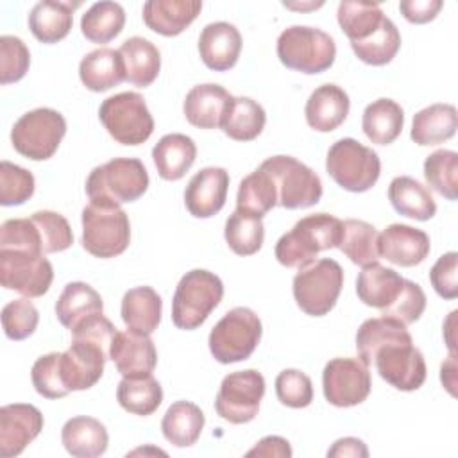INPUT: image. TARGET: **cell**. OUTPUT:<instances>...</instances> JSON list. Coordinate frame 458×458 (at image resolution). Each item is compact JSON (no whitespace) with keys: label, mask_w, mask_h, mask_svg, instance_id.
<instances>
[{"label":"cell","mask_w":458,"mask_h":458,"mask_svg":"<svg viewBox=\"0 0 458 458\" xmlns=\"http://www.w3.org/2000/svg\"><path fill=\"white\" fill-rule=\"evenodd\" d=\"M342 240V220L329 213H315L301 218L276 243V258L283 267L302 268L315 261L317 254L335 249Z\"/></svg>","instance_id":"obj_1"},{"label":"cell","mask_w":458,"mask_h":458,"mask_svg":"<svg viewBox=\"0 0 458 458\" xmlns=\"http://www.w3.org/2000/svg\"><path fill=\"white\" fill-rule=\"evenodd\" d=\"M224 297L222 279L204 268L186 272L175 286L172 299V322L175 327L191 331L200 327Z\"/></svg>","instance_id":"obj_2"},{"label":"cell","mask_w":458,"mask_h":458,"mask_svg":"<svg viewBox=\"0 0 458 458\" xmlns=\"http://www.w3.org/2000/svg\"><path fill=\"white\" fill-rule=\"evenodd\" d=\"M147 188V168L136 157H114L95 166L86 179V193L91 202H113L118 206L134 202Z\"/></svg>","instance_id":"obj_3"},{"label":"cell","mask_w":458,"mask_h":458,"mask_svg":"<svg viewBox=\"0 0 458 458\" xmlns=\"http://www.w3.org/2000/svg\"><path fill=\"white\" fill-rule=\"evenodd\" d=\"M131 242L127 213L113 202H89L82 209V247L95 258L107 259L125 252Z\"/></svg>","instance_id":"obj_4"},{"label":"cell","mask_w":458,"mask_h":458,"mask_svg":"<svg viewBox=\"0 0 458 458\" xmlns=\"http://www.w3.org/2000/svg\"><path fill=\"white\" fill-rule=\"evenodd\" d=\"M279 61L295 72L315 75L329 70L336 57L335 39L315 27L292 25L277 38Z\"/></svg>","instance_id":"obj_5"},{"label":"cell","mask_w":458,"mask_h":458,"mask_svg":"<svg viewBox=\"0 0 458 458\" xmlns=\"http://www.w3.org/2000/svg\"><path fill=\"white\" fill-rule=\"evenodd\" d=\"M326 172L340 188L363 193L377 182L381 161L370 147L361 145L354 138H342L327 150Z\"/></svg>","instance_id":"obj_6"},{"label":"cell","mask_w":458,"mask_h":458,"mask_svg":"<svg viewBox=\"0 0 458 458\" xmlns=\"http://www.w3.org/2000/svg\"><path fill=\"white\" fill-rule=\"evenodd\" d=\"M261 333V320L250 308H233L211 329L209 351L218 363L243 361L256 351Z\"/></svg>","instance_id":"obj_7"},{"label":"cell","mask_w":458,"mask_h":458,"mask_svg":"<svg viewBox=\"0 0 458 458\" xmlns=\"http://www.w3.org/2000/svg\"><path fill=\"white\" fill-rule=\"evenodd\" d=\"M344 270L331 259L322 258L299 268L293 277V299L297 306L311 317L327 315L342 292Z\"/></svg>","instance_id":"obj_8"},{"label":"cell","mask_w":458,"mask_h":458,"mask_svg":"<svg viewBox=\"0 0 458 458\" xmlns=\"http://www.w3.org/2000/svg\"><path fill=\"white\" fill-rule=\"evenodd\" d=\"M66 134L64 116L50 107H38L21 114L11 129L14 150L32 161L50 159Z\"/></svg>","instance_id":"obj_9"},{"label":"cell","mask_w":458,"mask_h":458,"mask_svg":"<svg viewBox=\"0 0 458 458\" xmlns=\"http://www.w3.org/2000/svg\"><path fill=\"white\" fill-rule=\"evenodd\" d=\"M98 118L109 136L122 145H141L154 132V118L145 98L136 91L107 97L100 104Z\"/></svg>","instance_id":"obj_10"},{"label":"cell","mask_w":458,"mask_h":458,"mask_svg":"<svg viewBox=\"0 0 458 458\" xmlns=\"http://www.w3.org/2000/svg\"><path fill=\"white\" fill-rule=\"evenodd\" d=\"M259 168L272 177L277 188V204L286 209L315 206L322 197L320 177L292 156H272Z\"/></svg>","instance_id":"obj_11"},{"label":"cell","mask_w":458,"mask_h":458,"mask_svg":"<svg viewBox=\"0 0 458 458\" xmlns=\"http://www.w3.org/2000/svg\"><path fill=\"white\" fill-rule=\"evenodd\" d=\"M379 376L397 390L413 392L426 381V361L422 352L413 345L411 335L395 338L372 354Z\"/></svg>","instance_id":"obj_12"},{"label":"cell","mask_w":458,"mask_h":458,"mask_svg":"<svg viewBox=\"0 0 458 458\" xmlns=\"http://www.w3.org/2000/svg\"><path fill=\"white\" fill-rule=\"evenodd\" d=\"M265 395V377L256 369L227 374L215 399L216 413L231 424H247L258 411Z\"/></svg>","instance_id":"obj_13"},{"label":"cell","mask_w":458,"mask_h":458,"mask_svg":"<svg viewBox=\"0 0 458 458\" xmlns=\"http://www.w3.org/2000/svg\"><path fill=\"white\" fill-rule=\"evenodd\" d=\"M54 281V268L43 252L0 249V283L23 297H41Z\"/></svg>","instance_id":"obj_14"},{"label":"cell","mask_w":458,"mask_h":458,"mask_svg":"<svg viewBox=\"0 0 458 458\" xmlns=\"http://www.w3.org/2000/svg\"><path fill=\"white\" fill-rule=\"evenodd\" d=\"M372 388L369 367L360 358H333L322 372V390L329 404L351 408L361 404Z\"/></svg>","instance_id":"obj_15"},{"label":"cell","mask_w":458,"mask_h":458,"mask_svg":"<svg viewBox=\"0 0 458 458\" xmlns=\"http://www.w3.org/2000/svg\"><path fill=\"white\" fill-rule=\"evenodd\" d=\"M109 352L91 342L72 338L70 347L61 352V374L70 392L88 390L95 386L102 374Z\"/></svg>","instance_id":"obj_16"},{"label":"cell","mask_w":458,"mask_h":458,"mask_svg":"<svg viewBox=\"0 0 458 458\" xmlns=\"http://www.w3.org/2000/svg\"><path fill=\"white\" fill-rule=\"evenodd\" d=\"M43 429L41 411L27 403L0 408V456H18Z\"/></svg>","instance_id":"obj_17"},{"label":"cell","mask_w":458,"mask_h":458,"mask_svg":"<svg viewBox=\"0 0 458 458\" xmlns=\"http://www.w3.org/2000/svg\"><path fill=\"white\" fill-rule=\"evenodd\" d=\"M229 174L220 166H206L199 170L184 190V204L195 218H209L216 215L227 199Z\"/></svg>","instance_id":"obj_18"},{"label":"cell","mask_w":458,"mask_h":458,"mask_svg":"<svg viewBox=\"0 0 458 458\" xmlns=\"http://www.w3.org/2000/svg\"><path fill=\"white\" fill-rule=\"evenodd\" d=\"M429 249L431 243L428 233L406 224H392L377 236L379 258L399 267H415L422 263L428 258Z\"/></svg>","instance_id":"obj_19"},{"label":"cell","mask_w":458,"mask_h":458,"mask_svg":"<svg viewBox=\"0 0 458 458\" xmlns=\"http://www.w3.org/2000/svg\"><path fill=\"white\" fill-rule=\"evenodd\" d=\"M109 360L123 377L152 374L157 363V351L148 335L127 329L118 331L109 349Z\"/></svg>","instance_id":"obj_20"},{"label":"cell","mask_w":458,"mask_h":458,"mask_svg":"<svg viewBox=\"0 0 458 458\" xmlns=\"http://www.w3.org/2000/svg\"><path fill=\"white\" fill-rule=\"evenodd\" d=\"M242 52V34L229 21L208 23L199 36L202 63L215 72L231 70Z\"/></svg>","instance_id":"obj_21"},{"label":"cell","mask_w":458,"mask_h":458,"mask_svg":"<svg viewBox=\"0 0 458 458\" xmlns=\"http://www.w3.org/2000/svg\"><path fill=\"white\" fill-rule=\"evenodd\" d=\"M231 98L233 95L220 84H199L186 93L182 113L193 127L218 129Z\"/></svg>","instance_id":"obj_22"},{"label":"cell","mask_w":458,"mask_h":458,"mask_svg":"<svg viewBox=\"0 0 458 458\" xmlns=\"http://www.w3.org/2000/svg\"><path fill=\"white\" fill-rule=\"evenodd\" d=\"M349 95L336 84L318 86L308 98L304 114L311 129L318 132H331L344 123L349 114Z\"/></svg>","instance_id":"obj_23"},{"label":"cell","mask_w":458,"mask_h":458,"mask_svg":"<svg viewBox=\"0 0 458 458\" xmlns=\"http://www.w3.org/2000/svg\"><path fill=\"white\" fill-rule=\"evenodd\" d=\"M202 9L199 0H148L143 4L145 25L166 38L179 36Z\"/></svg>","instance_id":"obj_24"},{"label":"cell","mask_w":458,"mask_h":458,"mask_svg":"<svg viewBox=\"0 0 458 458\" xmlns=\"http://www.w3.org/2000/svg\"><path fill=\"white\" fill-rule=\"evenodd\" d=\"M404 277L394 268L383 267L377 261L361 268L356 279L358 299L370 308L383 311L388 308L403 292Z\"/></svg>","instance_id":"obj_25"},{"label":"cell","mask_w":458,"mask_h":458,"mask_svg":"<svg viewBox=\"0 0 458 458\" xmlns=\"http://www.w3.org/2000/svg\"><path fill=\"white\" fill-rule=\"evenodd\" d=\"M81 7V2H38L29 14V29L32 36L47 45L64 39L73 25V11Z\"/></svg>","instance_id":"obj_26"},{"label":"cell","mask_w":458,"mask_h":458,"mask_svg":"<svg viewBox=\"0 0 458 458\" xmlns=\"http://www.w3.org/2000/svg\"><path fill=\"white\" fill-rule=\"evenodd\" d=\"M79 77L89 91H107L125 81V64L118 50L100 47L82 57Z\"/></svg>","instance_id":"obj_27"},{"label":"cell","mask_w":458,"mask_h":458,"mask_svg":"<svg viewBox=\"0 0 458 458\" xmlns=\"http://www.w3.org/2000/svg\"><path fill=\"white\" fill-rule=\"evenodd\" d=\"M61 442L75 458H95L106 453L109 435L98 419L77 415L64 422L61 429Z\"/></svg>","instance_id":"obj_28"},{"label":"cell","mask_w":458,"mask_h":458,"mask_svg":"<svg viewBox=\"0 0 458 458\" xmlns=\"http://www.w3.org/2000/svg\"><path fill=\"white\" fill-rule=\"evenodd\" d=\"M197 157L195 141L179 132L165 134L152 148L156 170L165 181H179L186 175Z\"/></svg>","instance_id":"obj_29"},{"label":"cell","mask_w":458,"mask_h":458,"mask_svg":"<svg viewBox=\"0 0 458 458\" xmlns=\"http://www.w3.org/2000/svg\"><path fill=\"white\" fill-rule=\"evenodd\" d=\"M456 129V107L451 104H431L413 114L410 138L420 147H433L451 140Z\"/></svg>","instance_id":"obj_30"},{"label":"cell","mask_w":458,"mask_h":458,"mask_svg":"<svg viewBox=\"0 0 458 458\" xmlns=\"http://www.w3.org/2000/svg\"><path fill=\"white\" fill-rule=\"evenodd\" d=\"M118 52L125 64V81L132 86L147 88L157 79L161 70V54L152 41L141 36H132L122 43Z\"/></svg>","instance_id":"obj_31"},{"label":"cell","mask_w":458,"mask_h":458,"mask_svg":"<svg viewBox=\"0 0 458 458\" xmlns=\"http://www.w3.org/2000/svg\"><path fill=\"white\" fill-rule=\"evenodd\" d=\"M163 301L152 286H136L123 293L122 299V320L127 329L150 335L161 322Z\"/></svg>","instance_id":"obj_32"},{"label":"cell","mask_w":458,"mask_h":458,"mask_svg":"<svg viewBox=\"0 0 458 458\" xmlns=\"http://www.w3.org/2000/svg\"><path fill=\"white\" fill-rule=\"evenodd\" d=\"M102 311L104 302L100 293L82 281L68 283L55 302V315L59 322L70 331H73L86 318Z\"/></svg>","instance_id":"obj_33"},{"label":"cell","mask_w":458,"mask_h":458,"mask_svg":"<svg viewBox=\"0 0 458 458\" xmlns=\"http://www.w3.org/2000/svg\"><path fill=\"white\" fill-rule=\"evenodd\" d=\"M388 200L399 215L420 222L433 218L437 213V204L431 191L410 175L392 179L388 186Z\"/></svg>","instance_id":"obj_34"},{"label":"cell","mask_w":458,"mask_h":458,"mask_svg":"<svg viewBox=\"0 0 458 458\" xmlns=\"http://www.w3.org/2000/svg\"><path fill=\"white\" fill-rule=\"evenodd\" d=\"M206 417L202 410L191 401H175L168 406L161 420L163 437L175 447L193 445L202 429Z\"/></svg>","instance_id":"obj_35"},{"label":"cell","mask_w":458,"mask_h":458,"mask_svg":"<svg viewBox=\"0 0 458 458\" xmlns=\"http://www.w3.org/2000/svg\"><path fill=\"white\" fill-rule=\"evenodd\" d=\"M404 125V111L392 98H377L370 102L361 116L365 136L376 145L394 143Z\"/></svg>","instance_id":"obj_36"},{"label":"cell","mask_w":458,"mask_h":458,"mask_svg":"<svg viewBox=\"0 0 458 458\" xmlns=\"http://www.w3.org/2000/svg\"><path fill=\"white\" fill-rule=\"evenodd\" d=\"M267 122L265 109L261 104L249 97H233L224 114L220 129L236 141L256 140Z\"/></svg>","instance_id":"obj_37"},{"label":"cell","mask_w":458,"mask_h":458,"mask_svg":"<svg viewBox=\"0 0 458 458\" xmlns=\"http://www.w3.org/2000/svg\"><path fill=\"white\" fill-rule=\"evenodd\" d=\"M118 404L132 413V415H152L161 401H163V388L159 381L152 376H138V377H123L116 388Z\"/></svg>","instance_id":"obj_38"},{"label":"cell","mask_w":458,"mask_h":458,"mask_svg":"<svg viewBox=\"0 0 458 458\" xmlns=\"http://www.w3.org/2000/svg\"><path fill=\"white\" fill-rule=\"evenodd\" d=\"M277 204V188L272 177L258 168L242 179L236 193V209L263 218Z\"/></svg>","instance_id":"obj_39"},{"label":"cell","mask_w":458,"mask_h":458,"mask_svg":"<svg viewBox=\"0 0 458 458\" xmlns=\"http://www.w3.org/2000/svg\"><path fill=\"white\" fill-rule=\"evenodd\" d=\"M125 25V11L116 2H95L81 18V30L91 43H109Z\"/></svg>","instance_id":"obj_40"},{"label":"cell","mask_w":458,"mask_h":458,"mask_svg":"<svg viewBox=\"0 0 458 458\" xmlns=\"http://www.w3.org/2000/svg\"><path fill=\"white\" fill-rule=\"evenodd\" d=\"M376 227L365 220L349 218L342 222V240L338 249L360 267H367L379 259Z\"/></svg>","instance_id":"obj_41"},{"label":"cell","mask_w":458,"mask_h":458,"mask_svg":"<svg viewBox=\"0 0 458 458\" xmlns=\"http://www.w3.org/2000/svg\"><path fill=\"white\" fill-rule=\"evenodd\" d=\"M354 55L372 66L388 64L401 48V34L395 23L385 16L381 25L365 39L351 43Z\"/></svg>","instance_id":"obj_42"},{"label":"cell","mask_w":458,"mask_h":458,"mask_svg":"<svg viewBox=\"0 0 458 458\" xmlns=\"http://www.w3.org/2000/svg\"><path fill=\"white\" fill-rule=\"evenodd\" d=\"M385 14L379 4L344 0L338 4L336 20L351 43L369 38L383 21Z\"/></svg>","instance_id":"obj_43"},{"label":"cell","mask_w":458,"mask_h":458,"mask_svg":"<svg viewBox=\"0 0 458 458\" xmlns=\"http://www.w3.org/2000/svg\"><path fill=\"white\" fill-rule=\"evenodd\" d=\"M225 242L229 249L238 254V256H252L256 254L265 240V227L261 218L234 211L229 215L225 220V229H224Z\"/></svg>","instance_id":"obj_44"},{"label":"cell","mask_w":458,"mask_h":458,"mask_svg":"<svg viewBox=\"0 0 458 458\" xmlns=\"http://www.w3.org/2000/svg\"><path fill=\"white\" fill-rule=\"evenodd\" d=\"M426 182L447 200L458 197V154L454 150L440 148L429 154L424 161Z\"/></svg>","instance_id":"obj_45"},{"label":"cell","mask_w":458,"mask_h":458,"mask_svg":"<svg viewBox=\"0 0 458 458\" xmlns=\"http://www.w3.org/2000/svg\"><path fill=\"white\" fill-rule=\"evenodd\" d=\"M36 181L34 175L11 161L0 163V204L20 206L34 195Z\"/></svg>","instance_id":"obj_46"},{"label":"cell","mask_w":458,"mask_h":458,"mask_svg":"<svg viewBox=\"0 0 458 458\" xmlns=\"http://www.w3.org/2000/svg\"><path fill=\"white\" fill-rule=\"evenodd\" d=\"M30 220L36 224L39 236H41V245L45 254L52 252H61L72 247L73 243V233L68 224V220L55 211H36L32 213Z\"/></svg>","instance_id":"obj_47"},{"label":"cell","mask_w":458,"mask_h":458,"mask_svg":"<svg viewBox=\"0 0 458 458\" xmlns=\"http://www.w3.org/2000/svg\"><path fill=\"white\" fill-rule=\"evenodd\" d=\"M30 379L36 392L47 399H61L70 394L61 374V352L39 356L32 365Z\"/></svg>","instance_id":"obj_48"},{"label":"cell","mask_w":458,"mask_h":458,"mask_svg":"<svg viewBox=\"0 0 458 458\" xmlns=\"http://www.w3.org/2000/svg\"><path fill=\"white\" fill-rule=\"evenodd\" d=\"M39 322V313L29 297L11 301L2 310V327L7 338L25 340L29 338Z\"/></svg>","instance_id":"obj_49"},{"label":"cell","mask_w":458,"mask_h":458,"mask_svg":"<svg viewBox=\"0 0 458 458\" xmlns=\"http://www.w3.org/2000/svg\"><path fill=\"white\" fill-rule=\"evenodd\" d=\"M276 395L288 408H306L313 401V385L308 374L297 369H284L276 377Z\"/></svg>","instance_id":"obj_50"},{"label":"cell","mask_w":458,"mask_h":458,"mask_svg":"<svg viewBox=\"0 0 458 458\" xmlns=\"http://www.w3.org/2000/svg\"><path fill=\"white\" fill-rule=\"evenodd\" d=\"M30 66V52L16 36L0 38V82H18L25 77Z\"/></svg>","instance_id":"obj_51"},{"label":"cell","mask_w":458,"mask_h":458,"mask_svg":"<svg viewBox=\"0 0 458 458\" xmlns=\"http://www.w3.org/2000/svg\"><path fill=\"white\" fill-rule=\"evenodd\" d=\"M0 249L43 252L41 236L30 218H9L0 227ZM45 254V252H43Z\"/></svg>","instance_id":"obj_52"},{"label":"cell","mask_w":458,"mask_h":458,"mask_svg":"<svg viewBox=\"0 0 458 458\" xmlns=\"http://www.w3.org/2000/svg\"><path fill=\"white\" fill-rule=\"evenodd\" d=\"M424 310H426L424 290L417 283L404 279L401 295L388 308H385L381 311V315L388 317V318H395V320L403 322L404 326H408V324H413L415 320H419L420 315L424 313Z\"/></svg>","instance_id":"obj_53"},{"label":"cell","mask_w":458,"mask_h":458,"mask_svg":"<svg viewBox=\"0 0 458 458\" xmlns=\"http://www.w3.org/2000/svg\"><path fill=\"white\" fill-rule=\"evenodd\" d=\"M456 270H458V254L454 250L442 254L437 263L429 270V281L435 292L442 299H456L458 297V279H456Z\"/></svg>","instance_id":"obj_54"},{"label":"cell","mask_w":458,"mask_h":458,"mask_svg":"<svg viewBox=\"0 0 458 458\" xmlns=\"http://www.w3.org/2000/svg\"><path fill=\"white\" fill-rule=\"evenodd\" d=\"M442 7H444L442 0H403L399 4L401 14L410 23H419V25L435 20Z\"/></svg>","instance_id":"obj_55"},{"label":"cell","mask_w":458,"mask_h":458,"mask_svg":"<svg viewBox=\"0 0 458 458\" xmlns=\"http://www.w3.org/2000/svg\"><path fill=\"white\" fill-rule=\"evenodd\" d=\"M247 456H279V458H290L292 447L290 442L283 437L270 435L261 438L250 451H247Z\"/></svg>","instance_id":"obj_56"},{"label":"cell","mask_w":458,"mask_h":458,"mask_svg":"<svg viewBox=\"0 0 458 458\" xmlns=\"http://www.w3.org/2000/svg\"><path fill=\"white\" fill-rule=\"evenodd\" d=\"M327 456L331 458H345V456H354V458H367L369 456V449L363 444V440L354 438V437H344L338 438L329 449H327Z\"/></svg>","instance_id":"obj_57"},{"label":"cell","mask_w":458,"mask_h":458,"mask_svg":"<svg viewBox=\"0 0 458 458\" xmlns=\"http://www.w3.org/2000/svg\"><path fill=\"white\" fill-rule=\"evenodd\" d=\"M440 379L442 385L447 388L451 395H456V352H449V358L440 367Z\"/></svg>","instance_id":"obj_58"},{"label":"cell","mask_w":458,"mask_h":458,"mask_svg":"<svg viewBox=\"0 0 458 458\" xmlns=\"http://www.w3.org/2000/svg\"><path fill=\"white\" fill-rule=\"evenodd\" d=\"M456 310L454 311H451L449 313V317H447V320H445V324H444V333H445V344H447V349H449V352H456V349H454V336H453V333H454V318H456Z\"/></svg>","instance_id":"obj_59"}]
</instances>
